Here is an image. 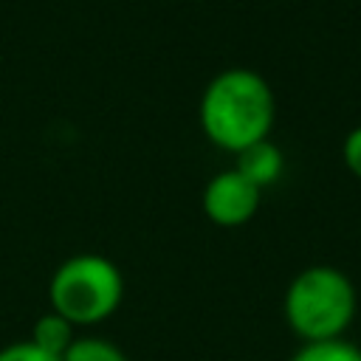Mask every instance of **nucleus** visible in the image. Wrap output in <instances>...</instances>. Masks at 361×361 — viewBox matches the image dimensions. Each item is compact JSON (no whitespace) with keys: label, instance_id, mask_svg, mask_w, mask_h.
<instances>
[{"label":"nucleus","instance_id":"39448f33","mask_svg":"<svg viewBox=\"0 0 361 361\" xmlns=\"http://www.w3.org/2000/svg\"><path fill=\"white\" fill-rule=\"evenodd\" d=\"M234 155H237L234 169H237L248 183H254L259 192H262L265 186L276 183L279 175H282V169H285L282 149H279L271 138H262V141H257V144H251V147H245V149H240V152H234Z\"/></svg>","mask_w":361,"mask_h":361},{"label":"nucleus","instance_id":"6e6552de","mask_svg":"<svg viewBox=\"0 0 361 361\" xmlns=\"http://www.w3.org/2000/svg\"><path fill=\"white\" fill-rule=\"evenodd\" d=\"M290 361H361V350L347 338L316 341V344H302L290 355Z\"/></svg>","mask_w":361,"mask_h":361},{"label":"nucleus","instance_id":"f257e3e1","mask_svg":"<svg viewBox=\"0 0 361 361\" xmlns=\"http://www.w3.org/2000/svg\"><path fill=\"white\" fill-rule=\"evenodd\" d=\"M274 90L251 68L220 71L200 96V127L223 149L240 152L274 127Z\"/></svg>","mask_w":361,"mask_h":361},{"label":"nucleus","instance_id":"0eeeda50","mask_svg":"<svg viewBox=\"0 0 361 361\" xmlns=\"http://www.w3.org/2000/svg\"><path fill=\"white\" fill-rule=\"evenodd\" d=\"M62 361H130L124 350L102 336H76L73 344L65 350Z\"/></svg>","mask_w":361,"mask_h":361},{"label":"nucleus","instance_id":"1a4fd4ad","mask_svg":"<svg viewBox=\"0 0 361 361\" xmlns=\"http://www.w3.org/2000/svg\"><path fill=\"white\" fill-rule=\"evenodd\" d=\"M0 361H62L59 355H51L45 350H39L34 341H11L0 350Z\"/></svg>","mask_w":361,"mask_h":361},{"label":"nucleus","instance_id":"20e7f679","mask_svg":"<svg viewBox=\"0 0 361 361\" xmlns=\"http://www.w3.org/2000/svg\"><path fill=\"white\" fill-rule=\"evenodd\" d=\"M259 195L262 192L254 183H248L237 169H223L206 183L200 203H203V214L214 226L234 228L257 214Z\"/></svg>","mask_w":361,"mask_h":361},{"label":"nucleus","instance_id":"f03ea898","mask_svg":"<svg viewBox=\"0 0 361 361\" xmlns=\"http://www.w3.org/2000/svg\"><path fill=\"white\" fill-rule=\"evenodd\" d=\"M355 285L333 265H310L299 271L282 299L285 322L305 344L344 338L355 319Z\"/></svg>","mask_w":361,"mask_h":361},{"label":"nucleus","instance_id":"9d476101","mask_svg":"<svg viewBox=\"0 0 361 361\" xmlns=\"http://www.w3.org/2000/svg\"><path fill=\"white\" fill-rule=\"evenodd\" d=\"M341 158H344L347 169L355 178H361V127H355V130L347 133V138L341 144Z\"/></svg>","mask_w":361,"mask_h":361},{"label":"nucleus","instance_id":"7ed1b4c3","mask_svg":"<svg viewBox=\"0 0 361 361\" xmlns=\"http://www.w3.org/2000/svg\"><path fill=\"white\" fill-rule=\"evenodd\" d=\"M51 310L73 327H90L110 319L124 299V276L118 265L102 254L68 257L48 282Z\"/></svg>","mask_w":361,"mask_h":361},{"label":"nucleus","instance_id":"423d86ee","mask_svg":"<svg viewBox=\"0 0 361 361\" xmlns=\"http://www.w3.org/2000/svg\"><path fill=\"white\" fill-rule=\"evenodd\" d=\"M73 338H76L73 324H71L68 319H62L59 313L48 310V313H42V316L34 322V330H31V338H28V341H34L39 350H45V353L62 358L65 350L73 344Z\"/></svg>","mask_w":361,"mask_h":361}]
</instances>
